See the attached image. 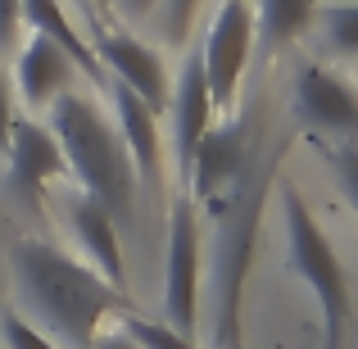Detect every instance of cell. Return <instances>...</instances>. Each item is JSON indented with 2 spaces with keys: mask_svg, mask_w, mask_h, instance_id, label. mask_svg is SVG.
<instances>
[{
  "mask_svg": "<svg viewBox=\"0 0 358 349\" xmlns=\"http://www.w3.org/2000/svg\"><path fill=\"white\" fill-rule=\"evenodd\" d=\"M9 277H14L27 322L64 349H91L105 318L127 313V295L118 286H109L91 263L73 259L59 245L36 241V236L14 241Z\"/></svg>",
  "mask_w": 358,
  "mask_h": 349,
  "instance_id": "6da1fadb",
  "label": "cell"
},
{
  "mask_svg": "<svg viewBox=\"0 0 358 349\" xmlns=\"http://www.w3.org/2000/svg\"><path fill=\"white\" fill-rule=\"evenodd\" d=\"M64 150V164L78 177V191L96 195L118 227L131 222V204H136V168H131L127 150H122L118 127L105 118V109L87 96V91H64L50 105V122Z\"/></svg>",
  "mask_w": 358,
  "mask_h": 349,
  "instance_id": "7a4b0ae2",
  "label": "cell"
},
{
  "mask_svg": "<svg viewBox=\"0 0 358 349\" xmlns=\"http://www.w3.org/2000/svg\"><path fill=\"white\" fill-rule=\"evenodd\" d=\"M277 182V168L254 164L236 177L227 195L213 209V345L218 349H241V304H245V277L254 263V245H259V222H263V204L268 191Z\"/></svg>",
  "mask_w": 358,
  "mask_h": 349,
  "instance_id": "3957f363",
  "label": "cell"
},
{
  "mask_svg": "<svg viewBox=\"0 0 358 349\" xmlns=\"http://www.w3.org/2000/svg\"><path fill=\"white\" fill-rule=\"evenodd\" d=\"M281 209H286V250L295 277L308 286L317 313H322V345L345 349V327H350V277H345L341 259L331 250V236L322 232V222L308 213L304 195L295 186H281Z\"/></svg>",
  "mask_w": 358,
  "mask_h": 349,
  "instance_id": "277c9868",
  "label": "cell"
},
{
  "mask_svg": "<svg viewBox=\"0 0 358 349\" xmlns=\"http://www.w3.org/2000/svg\"><path fill=\"white\" fill-rule=\"evenodd\" d=\"M195 308H200V218H195L191 191H177L168 204V245H164V313L168 327L195 336Z\"/></svg>",
  "mask_w": 358,
  "mask_h": 349,
  "instance_id": "5b68a950",
  "label": "cell"
},
{
  "mask_svg": "<svg viewBox=\"0 0 358 349\" xmlns=\"http://www.w3.org/2000/svg\"><path fill=\"white\" fill-rule=\"evenodd\" d=\"M250 55H254L250 0H222V9L213 14L209 32H204V50H200L213 109H227L236 100V87H241L245 69H250Z\"/></svg>",
  "mask_w": 358,
  "mask_h": 349,
  "instance_id": "8992f818",
  "label": "cell"
},
{
  "mask_svg": "<svg viewBox=\"0 0 358 349\" xmlns=\"http://www.w3.org/2000/svg\"><path fill=\"white\" fill-rule=\"evenodd\" d=\"M250 159H254V145H250V131H245V118L231 114V118L213 122L200 136V145H195L191 164H186V173H182L191 200L213 209V204L236 186V177L250 168Z\"/></svg>",
  "mask_w": 358,
  "mask_h": 349,
  "instance_id": "52a82bcc",
  "label": "cell"
},
{
  "mask_svg": "<svg viewBox=\"0 0 358 349\" xmlns=\"http://www.w3.org/2000/svg\"><path fill=\"white\" fill-rule=\"evenodd\" d=\"M5 159H9L5 186H9V195H14V200H23V204H36L45 186L59 182V177L69 173L55 131L45 127V122H32V118H14Z\"/></svg>",
  "mask_w": 358,
  "mask_h": 349,
  "instance_id": "ba28073f",
  "label": "cell"
},
{
  "mask_svg": "<svg viewBox=\"0 0 358 349\" xmlns=\"http://www.w3.org/2000/svg\"><path fill=\"white\" fill-rule=\"evenodd\" d=\"M295 118L317 136H358V91L322 64H304L295 78Z\"/></svg>",
  "mask_w": 358,
  "mask_h": 349,
  "instance_id": "9c48e42d",
  "label": "cell"
},
{
  "mask_svg": "<svg viewBox=\"0 0 358 349\" xmlns=\"http://www.w3.org/2000/svg\"><path fill=\"white\" fill-rule=\"evenodd\" d=\"M96 59L105 64V73L118 82V87L136 91L155 114L168 109L173 82H168V69H164V59H159L155 45H145L131 32H105V27H100L96 32Z\"/></svg>",
  "mask_w": 358,
  "mask_h": 349,
  "instance_id": "30bf717a",
  "label": "cell"
},
{
  "mask_svg": "<svg viewBox=\"0 0 358 349\" xmlns=\"http://www.w3.org/2000/svg\"><path fill=\"white\" fill-rule=\"evenodd\" d=\"M73 59L69 50L50 41V36H27L18 45V59H14V91L23 96L27 109H50L64 91H73Z\"/></svg>",
  "mask_w": 358,
  "mask_h": 349,
  "instance_id": "8fae6325",
  "label": "cell"
},
{
  "mask_svg": "<svg viewBox=\"0 0 358 349\" xmlns=\"http://www.w3.org/2000/svg\"><path fill=\"white\" fill-rule=\"evenodd\" d=\"M64 218H69V232L82 241L91 268L109 281V286H122V227L114 222V213L87 191H73L64 200Z\"/></svg>",
  "mask_w": 358,
  "mask_h": 349,
  "instance_id": "7c38bea8",
  "label": "cell"
},
{
  "mask_svg": "<svg viewBox=\"0 0 358 349\" xmlns=\"http://www.w3.org/2000/svg\"><path fill=\"white\" fill-rule=\"evenodd\" d=\"M105 91H109V105H114V127L122 136V150H127L131 168L145 177L150 191H159L164 186V168H159V114L136 91L118 87V82H109Z\"/></svg>",
  "mask_w": 358,
  "mask_h": 349,
  "instance_id": "4fadbf2b",
  "label": "cell"
},
{
  "mask_svg": "<svg viewBox=\"0 0 358 349\" xmlns=\"http://www.w3.org/2000/svg\"><path fill=\"white\" fill-rule=\"evenodd\" d=\"M168 109H173V145H177V168L186 173L200 136L213 127L218 109L209 100V82H204V64H200V50L186 59V69L177 73V87L168 91Z\"/></svg>",
  "mask_w": 358,
  "mask_h": 349,
  "instance_id": "5bb4252c",
  "label": "cell"
},
{
  "mask_svg": "<svg viewBox=\"0 0 358 349\" xmlns=\"http://www.w3.org/2000/svg\"><path fill=\"white\" fill-rule=\"evenodd\" d=\"M23 5V23L32 27L36 36H50L59 50H69V59H73V69L78 73H87L96 87H109L105 82V64L96 59V45L87 41V36L73 27V18H69V9H64V0H18Z\"/></svg>",
  "mask_w": 358,
  "mask_h": 349,
  "instance_id": "9a60e30c",
  "label": "cell"
},
{
  "mask_svg": "<svg viewBox=\"0 0 358 349\" xmlns=\"http://www.w3.org/2000/svg\"><path fill=\"white\" fill-rule=\"evenodd\" d=\"M308 23H317V0H259L254 9V41L263 50H281L299 32H308Z\"/></svg>",
  "mask_w": 358,
  "mask_h": 349,
  "instance_id": "2e32d148",
  "label": "cell"
},
{
  "mask_svg": "<svg viewBox=\"0 0 358 349\" xmlns=\"http://www.w3.org/2000/svg\"><path fill=\"white\" fill-rule=\"evenodd\" d=\"M317 23L336 55H358V5H317Z\"/></svg>",
  "mask_w": 358,
  "mask_h": 349,
  "instance_id": "e0dca14e",
  "label": "cell"
},
{
  "mask_svg": "<svg viewBox=\"0 0 358 349\" xmlns=\"http://www.w3.org/2000/svg\"><path fill=\"white\" fill-rule=\"evenodd\" d=\"M122 332H127L141 349H200V345H195V336H182V332H173L168 322H155V318H136V313L122 318Z\"/></svg>",
  "mask_w": 358,
  "mask_h": 349,
  "instance_id": "ac0fdd59",
  "label": "cell"
},
{
  "mask_svg": "<svg viewBox=\"0 0 358 349\" xmlns=\"http://www.w3.org/2000/svg\"><path fill=\"white\" fill-rule=\"evenodd\" d=\"M0 349H64V345H55L45 332H36L27 318L5 313L0 318Z\"/></svg>",
  "mask_w": 358,
  "mask_h": 349,
  "instance_id": "d6986e66",
  "label": "cell"
},
{
  "mask_svg": "<svg viewBox=\"0 0 358 349\" xmlns=\"http://www.w3.org/2000/svg\"><path fill=\"white\" fill-rule=\"evenodd\" d=\"M327 164H331L350 209L358 213V145H327Z\"/></svg>",
  "mask_w": 358,
  "mask_h": 349,
  "instance_id": "ffe728a7",
  "label": "cell"
},
{
  "mask_svg": "<svg viewBox=\"0 0 358 349\" xmlns=\"http://www.w3.org/2000/svg\"><path fill=\"white\" fill-rule=\"evenodd\" d=\"M195 5H200V0H159V18H164V32L173 36H186V27H191V14H195Z\"/></svg>",
  "mask_w": 358,
  "mask_h": 349,
  "instance_id": "44dd1931",
  "label": "cell"
},
{
  "mask_svg": "<svg viewBox=\"0 0 358 349\" xmlns=\"http://www.w3.org/2000/svg\"><path fill=\"white\" fill-rule=\"evenodd\" d=\"M18 27H23V5L18 0H0V50L18 41Z\"/></svg>",
  "mask_w": 358,
  "mask_h": 349,
  "instance_id": "7402d4cb",
  "label": "cell"
},
{
  "mask_svg": "<svg viewBox=\"0 0 358 349\" xmlns=\"http://www.w3.org/2000/svg\"><path fill=\"white\" fill-rule=\"evenodd\" d=\"M9 127H14V91H9V78L0 69V155L9 145Z\"/></svg>",
  "mask_w": 358,
  "mask_h": 349,
  "instance_id": "603a6c76",
  "label": "cell"
},
{
  "mask_svg": "<svg viewBox=\"0 0 358 349\" xmlns=\"http://www.w3.org/2000/svg\"><path fill=\"white\" fill-rule=\"evenodd\" d=\"M91 349H141V345H136V341H131V336H127V332L118 327V332H100V336H96V345H91Z\"/></svg>",
  "mask_w": 358,
  "mask_h": 349,
  "instance_id": "cb8c5ba5",
  "label": "cell"
},
{
  "mask_svg": "<svg viewBox=\"0 0 358 349\" xmlns=\"http://www.w3.org/2000/svg\"><path fill=\"white\" fill-rule=\"evenodd\" d=\"M122 5V14H131V18H141V14H150V9L159 5V0H118Z\"/></svg>",
  "mask_w": 358,
  "mask_h": 349,
  "instance_id": "d4e9b609",
  "label": "cell"
},
{
  "mask_svg": "<svg viewBox=\"0 0 358 349\" xmlns=\"http://www.w3.org/2000/svg\"><path fill=\"white\" fill-rule=\"evenodd\" d=\"M78 5H109V0H78Z\"/></svg>",
  "mask_w": 358,
  "mask_h": 349,
  "instance_id": "484cf974",
  "label": "cell"
}]
</instances>
